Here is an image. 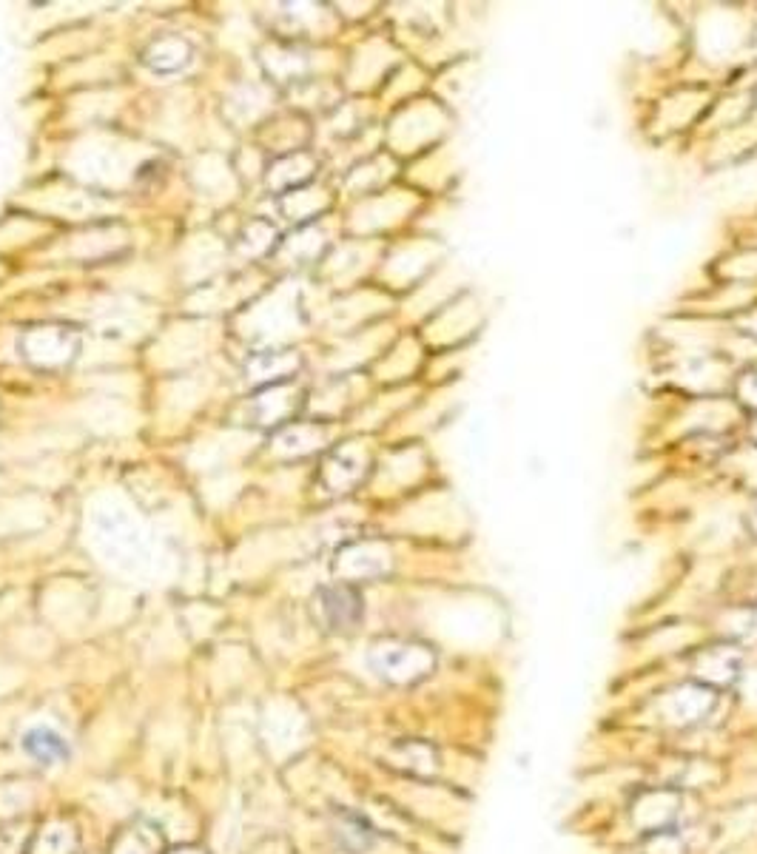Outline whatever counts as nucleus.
Here are the masks:
<instances>
[{"label": "nucleus", "mask_w": 757, "mask_h": 854, "mask_svg": "<svg viewBox=\"0 0 757 854\" xmlns=\"http://www.w3.org/2000/svg\"><path fill=\"white\" fill-rule=\"evenodd\" d=\"M23 752L40 766H60L72 758V746L63 732H57L55 726H32L23 735Z\"/></svg>", "instance_id": "1"}]
</instances>
